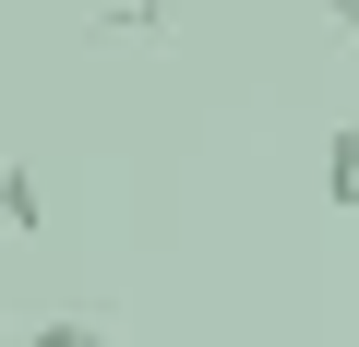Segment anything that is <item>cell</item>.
Instances as JSON below:
<instances>
[{"label":"cell","instance_id":"obj_1","mask_svg":"<svg viewBox=\"0 0 359 347\" xmlns=\"http://www.w3.org/2000/svg\"><path fill=\"white\" fill-rule=\"evenodd\" d=\"M323 204H335V216H359V120H335V132H323Z\"/></svg>","mask_w":359,"mask_h":347},{"label":"cell","instance_id":"obj_2","mask_svg":"<svg viewBox=\"0 0 359 347\" xmlns=\"http://www.w3.org/2000/svg\"><path fill=\"white\" fill-rule=\"evenodd\" d=\"M0 228H25V240L48 228V192H36V168H25V156L0 168Z\"/></svg>","mask_w":359,"mask_h":347},{"label":"cell","instance_id":"obj_3","mask_svg":"<svg viewBox=\"0 0 359 347\" xmlns=\"http://www.w3.org/2000/svg\"><path fill=\"white\" fill-rule=\"evenodd\" d=\"M25 347H108V323L96 311H48V323H25Z\"/></svg>","mask_w":359,"mask_h":347},{"label":"cell","instance_id":"obj_4","mask_svg":"<svg viewBox=\"0 0 359 347\" xmlns=\"http://www.w3.org/2000/svg\"><path fill=\"white\" fill-rule=\"evenodd\" d=\"M323 25H335V36H347V48H359V0H323Z\"/></svg>","mask_w":359,"mask_h":347}]
</instances>
